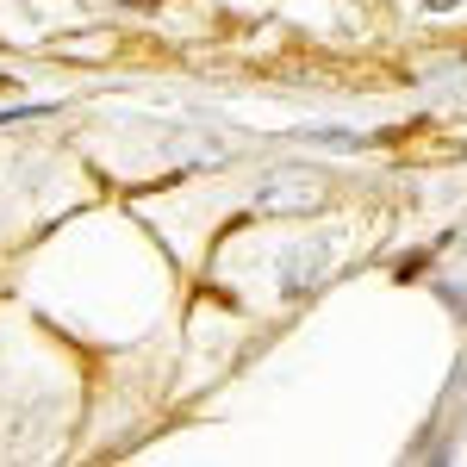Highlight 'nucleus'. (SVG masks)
<instances>
[{
	"instance_id": "f257e3e1",
	"label": "nucleus",
	"mask_w": 467,
	"mask_h": 467,
	"mask_svg": "<svg viewBox=\"0 0 467 467\" xmlns=\"http://www.w3.org/2000/svg\"><path fill=\"white\" fill-rule=\"evenodd\" d=\"M318 200H324V181L306 175V169H281V175L255 181V206L262 213H312Z\"/></svg>"
},
{
	"instance_id": "f03ea898",
	"label": "nucleus",
	"mask_w": 467,
	"mask_h": 467,
	"mask_svg": "<svg viewBox=\"0 0 467 467\" xmlns=\"http://www.w3.org/2000/svg\"><path fill=\"white\" fill-rule=\"evenodd\" d=\"M44 112H50V107H6V112H0V125H19V119H44Z\"/></svg>"
}]
</instances>
